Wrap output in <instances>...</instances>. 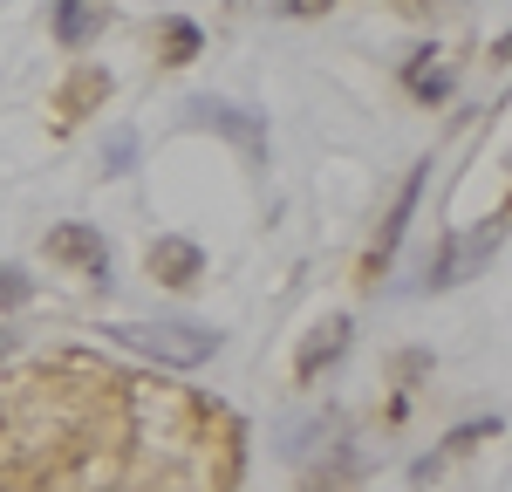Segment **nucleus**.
Masks as SVG:
<instances>
[{"mask_svg": "<svg viewBox=\"0 0 512 492\" xmlns=\"http://www.w3.org/2000/svg\"><path fill=\"white\" fill-rule=\"evenodd\" d=\"M110 335H117L123 349L158 356V363H178V369L205 363V356L219 349V328H205V322H110Z\"/></svg>", "mask_w": 512, "mask_h": 492, "instance_id": "f257e3e1", "label": "nucleus"}, {"mask_svg": "<svg viewBox=\"0 0 512 492\" xmlns=\"http://www.w3.org/2000/svg\"><path fill=\"white\" fill-rule=\"evenodd\" d=\"M506 240V219H492V226H485V233H472V240H458V246H444V253H437V267H431V281L424 287H451V281H465V274H472L478 260H492V246Z\"/></svg>", "mask_w": 512, "mask_h": 492, "instance_id": "f03ea898", "label": "nucleus"}, {"mask_svg": "<svg viewBox=\"0 0 512 492\" xmlns=\"http://www.w3.org/2000/svg\"><path fill=\"white\" fill-rule=\"evenodd\" d=\"M48 260H69L82 274L110 281V246H103V233H89V226H55L48 233Z\"/></svg>", "mask_w": 512, "mask_h": 492, "instance_id": "7ed1b4c3", "label": "nucleus"}, {"mask_svg": "<svg viewBox=\"0 0 512 492\" xmlns=\"http://www.w3.org/2000/svg\"><path fill=\"white\" fill-rule=\"evenodd\" d=\"M424 178H431V164H417L410 178H403V192H396V212L383 219V233H376V246H369V274L383 267L396 253V240H403V226H410V212H417V192H424Z\"/></svg>", "mask_w": 512, "mask_h": 492, "instance_id": "20e7f679", "label": "nucleus"}, {"mask_svg": "<svg viewBox=\"0 0 512 492\" xmlns=\"http://www.w3.org/2000/svg\"><path fill=\"white\" fill-rule=\"evenodd\" d=\"M103 21H110L103 0H55V41L62 48H89V41L103 35Z\"/></svg>", "mask_w": 512, "mask_h": 492, "instance_id": "39448f33", "label": "nucleus"}, {"mask_svg": "<svg viewBox=\"0 0 512 492\" xmlns=\"http://www.w3.org/2000/svg\"><path fill=\"white\" fill-rule=\"evenodd\" d=\"M192 123H212V130H226L233 144H246V151H260V144H267V130H260V123L239 117L233 103H212V96H198V103H192Z\"/></svg>", "mask_w": 512, "mask_h": 492, "instance_id": "423d86ee", "label": "nucleus"}, {"mask_svg": "<svg viewBox=\"0 0 512 492\" xmlns=\"http://www.w3.org/2000/svg\"><path fill=\"white\" fill-rule=\"evenodd\" d=\"M151 274L171 281V287H185V281L205 274V253H198L192 240H158V246H151Z\"/></svg>", "mask_w": 512, "mask_h": 492, "instance_id": "0eeeda50", "label": "nucleus"}, {"mask_svg": "<svg viewBox=\"0 0 512 492\" xmlns=\"http://www.w3.org/2000/svg\"><path fill=\"white\" fill-rule=\"evenodd\" d=\"M342 349H349V322H328L321 335H308V342H301V363H294V369H301V383H315Z\"/></svg>", "mask_w": 512, "mask_h": 492, "instance_id": "6e6552de", "label": "nucleus"}, {"mask_svg": "<svg viewBox=\"0 0 512 492\" xmlns=\"http://www.w3.org/2000/svg\"><path fill=\"white\" fill-rule=\"evenodd\" d=\"M164 41H171V62H192V55H198V28H192V21H171Z\"/></svg>", "mask_w": 512, "mask_h": 492, "instance_id": "1a4fd4ad", "label": "nucleus"}, {"mask_svg": "<svg viewBox=\"0 0 512 492\" xmlns=\"http://www.w3.org/2000/svg\"><path fill=\"white\" fill-rule=\"evenodd\" d=\"M21 294H28V281H21V267H0V301H7V308H14V301H21Z\"/></svg>", "mask_w": 512, "mask_h": 492, "instance_id": "9d476101", "label": "nucleus"}, {"mask_svg": "<svg viewBox=\"0 0 512 492\" xmlns=\"http://www.w3.org/2000/svg\"><path fill=\"white\" fill-rule=\"evenodd\" d=\"M103 171H130V130L110 137V164H103Z\"/></svg>", "mask_w": 512, "mask_h": 492, "instance_id": "9b49d317", "label": "nucleus"}, {"mask_svg": "<svg viewBox=\"0 0 512 492\" xmlns=\"http://www.w3.org/2000/svg\"><path fill=\"white\" fill-rule=\"evenodd\" d=\"M328 0H287V14H321Z\"/></svg>", "mask_w": 512, "mask_h": 492, "instance_id": "f8f14e48", "label": "nucleus"}]
</instances>
